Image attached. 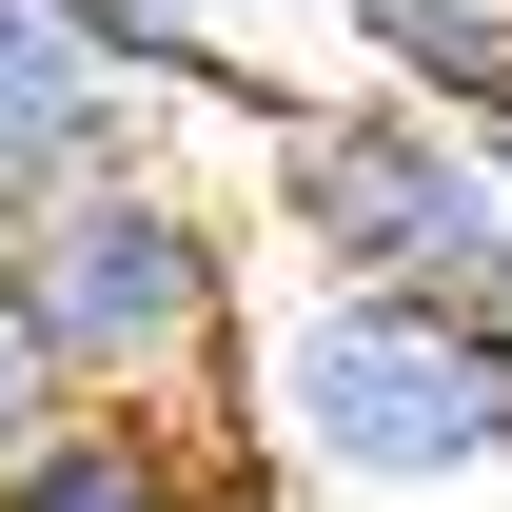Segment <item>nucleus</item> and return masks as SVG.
Here are the masks:
<instances>
[{"mask_svg": "<svg viewBox=\"0 0 512 512\" xmlns=\"http://www.w3.org/2000/svg\"><path fill=\"white\" fill-rule=\"evenodd\" d=\"M276 394V434L316 453L335 493H493L512 473V316L493 296H414V276H316L296 316H276V355L237 375V414Z\"/></svg>", "mask_w": 512, "mask_h": 512, "instance_id": "nucleus-1", "label": "nucleus"}, {"mask_svg": "<svg viewBox=\"0 0 512 512\" xmlns=\"http://www.w3.org/2000/svg\"><path fill=\"white\" fill-rule=\"evenodd\" d=\"M0 276H20V316L60 355V394H158V414H217L237 394V237H217V197H178L158 158H99V178L20 197L0 217Z\"/></svg>", "mask_w": 512, "mask_h": 512, "instance_id": "nucleus-2", "label": "nucleus"}, {"mask_svg": "<svg viewBox=\"0 0 512 512\" xmlns=\"http://www.w3.org/2000/svg\"><path fill=\"white\" fill-rule=\"evenodd\" d=\"M276 217L316 237V276H414V296H493L512 316V197H493V158L434 138L414 99L276 119Z\"/></svg>", "mask_w": 512, "mask_h": 512, "instance_id": "nucleus-3", "label": "nucleus"}, {"mask_svg": "<svg viewBox=\"0 0 512 512\" xmlns=\"http://www.w3.org/2000/svg\"><path fill=\"white\" fill-rule=\"evenodd\" d=\"M0 512H237V473L158 394H60L40 434L0 453Z\"/></svg>", "mask_w": 512, "mask_h": 512, "instance_id": "nucleus-4", "label": "nucleus"}, {"mask_svg": "<svg viewBox=\"0 0 512 512\" xmlns=\"http://www.w3.org/2000/svg\"><path fill=\"white\" fill-rule=\"evenodd\" d=\"M138 119H158V79H119L60 0H0V217L99 178V158H138Z\"/></svg>", "mask_w": 512, "mask_h": 512, "instance_id": "nucleus-5", "label": "nucleus"}, {"mask_svg": "<svg viewBox=\"0 0 512 512\" xmlns=\"http://www.w3.org/2000/svg\"><path fill=\"white\" fill-rule=\"evenodd\" d=\"M394 60V99H453V119H512V0H335Z\"/></svg>", "mask_w": 512, "mask_h": 512, "instance_id": "nucleus-6", "label": "nucleus"}, {"mask_svg": "<svg viewBox=\"0 0 512 512\" xmlns=\"http://www.w3.org/2000/svg\"><path fill=\"white\" fill-rule=\"evenodd\" d=\"M60 414V355H40V316H20V276H0V453Z\"/></svg>", "mask_w": 512, "mask_h": 512, "instance_id": "nucleus-7", "label": "nucleus"}, {"mask_svg": "<svg viewBox=\"0 0 512 512\" xmlns=\"http://www.w3.org/2000/svg\"><path fill=\"white\" fill-rule=\"evenodd\" d=\"M237 512H256V493H237Z\"/></svg>", "mask_w": 512, "mask_h": 512, "instance_id": "nucleus-8", "label": "nucleus"}]
</instances>
